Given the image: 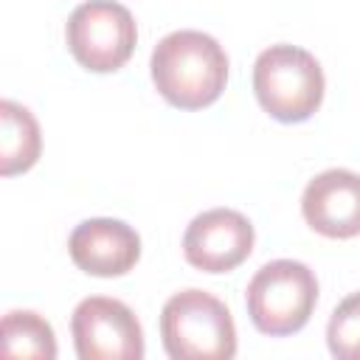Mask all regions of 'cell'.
Instances as JSON below:
<instances>
[{
    "instance_id": "obj_1",
    "label": "cell",
    "mask_w": 360,
    "mask_h": 360,
    "mask_svg": "<svg viewBox=\"0 0 360 360\" xmlns=\"http://www.w3.org/2000/svg\"><path fill=\"white\" fill-rule=\"evenodd\" d=\"M152 82L158 93L180 110L214 104L228 82L222 45L202 31H172L152 51Z\"/></svg>"
},
{
    "instance_id": "obj_2",
    "label": "cell",
    "mask_w": 360,
    "mask_h": 360,
    "mask_svg": "<svg viewBox=\"0 0 360 360\" xmlns=\"http://www.w3.org/2000/svg\"><path fill=\"white\" fill-rule=\"evenodd\" d=\"M160 338L172 360H228L236 354L233 318L205 290H183L163 304Z\"/></svg>"
},
{
    "instance_id": "obj_3",
    "label": "cell",
    "mask_w": 360,
    "mask_h": 360,
    "mask_svg": "<svg viewBox=\"0 0 360 360\" xmlns=\"http://www.w3.org/2000/svg\"><path fill=\"white\" fill-rule=\"evenodd\" d=\"M253 90L264 112L276 121H307L323 101V70L298 45H270L256 56Z\"/></svg>"
},
{
    "instance_id": "obj_4",
    "label": "cell",
    "mask_w": 360,
    "mask_h": 360,
    "mask_svg": "<svg viewBox=\"0 0 360 360\" xmlns=\"http://www.w3.org/2000/svg\"><path fill=\"white\" fill-rule=\"evenodd\" d=\"M245 301L248 315L259 332L276 338L292 335L309 321L318 304V281L304 262L276 259L253 273Z\"/></svg>"
},
{
    "instance_id": "obj_5",
    "label": "cell",
    "mask_w": 360,
    "mask_h": 360,
    "mask_svg": "<svg viewBox=\"0 0 360 360\" xmlns=\"http://www.w3.org/2000/svg\"><path fill=\"white\" fill-rule=\"evenodd\" d=\"M65 39L82 68L110 73L132 56L138 28L127 6L115 0H87L68 17Z\"/></svg>"
},
{
    "instance_id": "obj_6",
    "label": "cell",
    "mask_w": 360,
    "mask_h": 360,
    "mask_svg": "<svg viewBox=\"0 0 360 360\" xmlns=\"http://www.w3.org/2000/svg\"><path fill=\"white\" fill-rule=\"evenodd\" d=\"M73 346L82 360H141L143 329L135 312L107 295H90L79 301L70 318Z\"/></svg>"
},
{
    "instance_id": "obj_7",
    "label": "cell",
    "mask_w": 360,
    "mask_h": 360,
    "mask_svg": "<svg viewBox=\"0 0 360 360\" xmlns=\"http://www.w3.org/2000/svg\"><path fill=\"white\" fill-rule=\"evenodd\" d=\"M253 250V225L233 208H211L197 214L183 233L186 262L205 273H228Z\"/></svg>"
},
{
    "instance_id": "obj_8",
    "label": "cell",
    "mask_w": 360,
    "mask_h": 360,
    "mask_svg": "<svg viewBox=\"0 0 360 360\" xmlns=\"http://www.w3.org/2000/svg\"><path fill=\"white\" fill-rule=\"evenodd\" d=\"M301 214L312 231L329 239L360 233V174L326 169L315 174L301 197Z\"/></svg>"
},
{
    "instance_id": "obj_9",
    "label": "cell",
    "mask_w": 360,
    "mask_h": 360,
    "mask_svg": "<svg viewBox=\"0 0 360 360\" xmlns=\"http://www.w3.org/2000/svg\"><path fill=\"white\" fill-rule=\"evenodd\" d=\"M70 259L79 270L90 276H124L135 267L141 256V236L121 219L98 217L84 219L73 228L68 239Z\"/></svg>"
},
{
    "instance_id": "obj_10",
    "label": "cell",
    "mask_w": 360,
    "mask_h": 360,
    "mask_svg": "<svg viewBox=\"0 0 360 360\" xmlns=\"http://www.w3.org/2000/svg\"><path fill=\"white\" fill-rule=\"evenodd\" d=\"M42 149L39 124L22 104L6 98L0 101V174L11 177L28 172Z\"/></svg>"
},
{
    "instance_id": "obj_11",
    "label": "cell",
    "mask_w": 360,
    "mask_h": 360,
    "mask_svg": "<svg viewBox=\"0 0 360 360\" xmlns=\"http://www.w3.org/2000/svg\"><path fill=\"white\" fill-rule=\"evenodd\" d=\"M3 354L6 357H39L53 360L56 357V338L51 323L28 309H14L3 318Z\"/></svg>"
},
{
    "instance_id": "obj_12",
    "label": "cell",
    "mask_w": 360,
    "mask_h": 360,
    "mask_svg": "<svg viewBox=\"0 0 360 360\" xmlns=\"http://www.w3.org/2000/svg\"><path fill=\"white\" fill-rule=\"evenodd\" d=\"M329 352L338 360H360V292L343 298L326 326Z\"/></svg>"
}]
</instances>
